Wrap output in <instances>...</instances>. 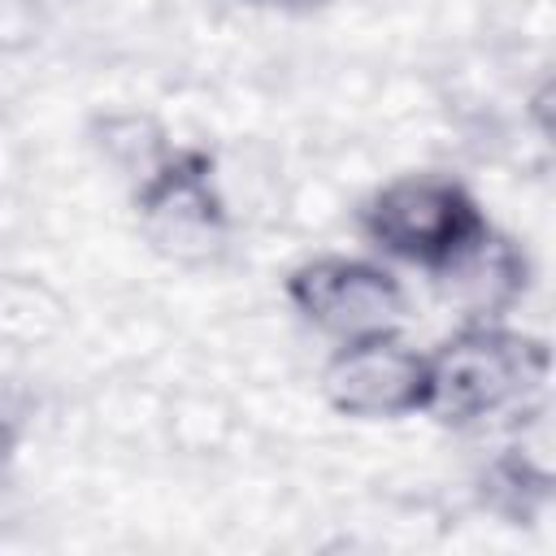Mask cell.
<instances>
[{
  "label": "cell",
  "instance_id": "obj_2",
  "mask_svg": "<svg viewBox=\"0 0 556 556\" xmlns=\"http://www.w3.org/2000/svg\"><path fill=\"white\" fill-rule=\"evenodd\" d=\"M361 226L378 252L421 265L430 274H443L447 265H456L491 230L478 200L460 182L439 174L391 178L365 200Z\"/></svg>",
  "mask_w": 556,
  "mask_h": 556
},
{
  "label": "cell",
  "instance_id": "obj_8",
  "mask_svg": "<svg viewBox=\"0 0 556 556\" xmlns=\"http://www.w3.org/2000/svg\"><path fill=\"white\" fill-rule=\"evenodd\" d=\"M96 130H100L104 156H109L117 169H126L135 182L148 178V174L165 161V152H169L165 130H161L148 113H109Z\"/></svg>",
  "mask_w": 556,
  "mask_h": 556
},
{
  "label": "cell",
  "instance_id": "obj_4",
  "mask_svg": "<svg viewBox=\"0 0 556 556\" xmlns=\"http://www.w3.org/2000/svg\"><path fill=\"white\" fill-rule=\"evenodd\" d=\"M321 395L330 408L365 421L426 413L430 404V361L408 348L395 330H374L343 339L321 369Z\"/></svg>",
  "mask_w": 556,
  "mask_h": 556
},
{
  "label": "cell",
  "instance_id": "obj_3",
  "mask_svg": "<svg viewBox=\"0 0 556 556\" xmlns=\"http://www.w3.org/2000/svg\"><path fill=\"white\" fill-rule=\"evenodd\" d=\"M135 208L148 243L174 261H208L226 239V200L200 148H169L165 161L139 178Z\"/></svg>",
  "mask_w": 556,
  "mask_h": 556
},
{
  "label": "cell",
  "instance_id": "obj_6",
  "mask_svg": "<svg viewBox=\"0 0 556 556\" xmlns=\"http://www.w3.org/2000/svg\"><path fill=\"white\" fill-rule=\"evenodd\" d=\"M434 278H443L452 287V295L465 304L469 321H495L526 291V252H517L513 239L486 230L456 265H447Z\"/></svg>",
  "mask_w": 556,
  "mask_h": 556
},
{
  "label": "cell",
  "instance_id": "obj_7",
  "mask_svg": "<svg viewBox=\"0 0 556 556\" xmlns=\"http://www.w3.org/2000/svg\"><path fill=\"white\" fill-rule=\"evenodd\" d=\"M61 300L35 278H4L0 282V343L30 348L61 330Z\"/></svg>",
  "mask_w": 556,
  "mask_h": 556
},
{
  "label": "cell",
  "instance_id": "obj_10",
  "mask_svg": "<svg viewBox=\"0 0 556 556\" xmlns=\"http://www.w3.org/2000/svg\"><path fill=\"white\" fill-rule=\"evenodd\" d=\"M9 443H13V430H9V421L0 417V460L9 456Z\"/></svg>",
  "mask_w": 556,
  "mask_h": 556
},
{
  "label": "cell",
  "instance_id": "obj_5",
  "mask_svg": "<svg viewBox=\"0 0 556 556\" xmlns=\"http://www.w3.org/2000/svg\"><path fill=\"white\" fill-rule=\"evenodd\" d=\"M287 300L304 321L326 334L356 339L374 330H395L404 317V287L400 278L365 256H317L291 269Z\"/></svg>",
  "mask_w": 556,
  "mask_h": 556
},
{
  "label": "cell",
  "instance_id": "obj_9",
  "mask_svg": "<svg viewBox=\"0 0 556 556\" xmlns=\"http://www.w3.org/2000/svg\"><path fill=\"white\" fill-rule=\"evenodd\" d=\"M482 500L495 513L521 521V517L534 513V504L547 500V469H539L530 456H521V447H513V452H504L500 460L486 465V473H482Z\"/></svg>",
  "mask_w": 556,
  "mask_h": 556
},
{
  "label": "cell",
  "instance_id": "obj_1",
  "mask_svg": "<svg viewBox=\"0 0 556 556\" xmlns=\"http://www.w3.org/2000/svg\"><path fill=\"white\" fill-rule=\"evenodd\" d=\"M430 361V404L426 413L473 426L526 408L547 382V348L500 321H465L439 343Z\"/></svg>",
  "mask_w": 556,
  "mask_h": 556
}]
</instances>
